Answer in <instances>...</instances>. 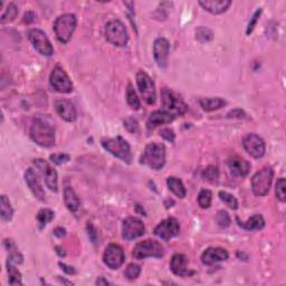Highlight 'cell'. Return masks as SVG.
<instances>
[{"mask_svg": "<svg viewBox=\"0 0 286 286\" xmlns=\"http://www.w3.org/2000/svg\"><path fill=\"white\" fill-rule=\"evenodd\" d=\"M55 249H56L57 255H58V256H60V257H65V256H66V252L64 250V248L61 247V246H56Z\"/></svg>", "mask_w": 286, "mask_h": 286, "instance_id": "f907efd6", "label": "cell"}, {"mask_svg": "<svg viewBox=\"0 0 286 286\" xmlns=\"http://www.w3.org/2000/svg\"><path fill=\"white\" fill-rule=\"evenodd\" d=\"M173 119L174 118L171 114L167 113V112L163 110L154 111V112H152L149 116V119H147V122H146L147 129H154L156 127H159V125L168 124L170 122H172Z\"/></svg>", "mask_w": 286, "mask_h": 286, "instance_id": "603a6c76", "label": "cell"}, {"mask_svg": "<svg viewBox=\"0 0 286 286\" xmlns=\"http://www.w3.org/2000/svg\"><path fill=\"white\" fill-rule=\"evenodd\" d=\"M170 270L172 271L174 275L181 277L194 274V272L188 268V258L183 254L173 255L171 261H170Z\"/></svg>", "mask_w": 286, "mask_h": 286, "instance_id": "44dd1931", "label": "cell"}, {"mask_svg": "<svg viewBox=\"0 0 286 286\" xmlns=\"http://www.w3.org/2000/svg\"><path fill=\"white\" fill-rule=\"evenodd\" d=\"M124 128L127 129L130 133H138L139 130H140L138 120L132 118V116H130V118L124 121Z\"/></svg>", "mask_w": 286, "mask_h": 286, "instance_id": "60d3db41", "label": "cell"}, {"mask_svg": "<svg viewBox=\"0 0 286 286\" xmlns=\"http://www.w3.org/2000/svg\"><path fill=\"white\" fill-rule=\"evenodd\" d=\"M216 221H217L219 227L227 228V227L230 226L231 219H230L229 214H228L226 210H219V212L217 213V216H216Z\"/></svg>", "mask_w": 286, "mask_h": 286, "instance_id": "8d00e7d4", "label": "cell"}, {"mask_svg": "<svg viewBox=\"0 0 286 286\" xmlns=\"http://www.w3.org/2000/svg\"><path fill=\"white\" fill-rule=\"evenodd\" d=\"M245 116V113H244V111H241L240 109H236L234 111H230L229 113H228V118H244Z\"/></svg>", "mask_w": 286, "mask_h": 286, "instance_id": "bcb514c9", "label": "cell"}, {"mask_svg": "<svg viewBox=\"0 0 286 286\" xmlns=\"http://www.w3.org/2000/svg\"><path fill=\"white\" fill-rule=\"evenodd\" d=\"M179 231H180V225H179L177 219L173 217L164 219L154 228V235L165 241L176 237L179 234Z\"/></svg>", "mask_w": 286, "mask_h": 286, "instance_id": "9a60e30c", "label": "cell"}, {"mask_svg": "<svg viewBox=\"0 0 286 286\" xmlns=\"http://www.w3.org/2000/svg\"><path fill=\"white\" fill-rule=\"evenodd\" d=\"M18 15V8L16 7L15 3L10 2L7 6V8L4 9V11L2 12L1 17H0V21L4 24V22L12 21Z\"/></svg>", "mask_w": 286, "mask_h": 286, "instance_id": "1f68e13d", "label": "cell"}, {"mask_svg": "<svg viewBox=\"0 0 286 286\" xmlns=\"http://www.w3.org/2000/svg\"><path fill=\"white\" fill-rule=\"evenodd\" d=\"M101 143L103 147H104L106 151H109L111 154H113L116 158L124 161V162L131 163V147H130L128 141L124 140L122 137L104 138L102 139Z\"/></svg>", "mask_w": 286, "mask_h": 286, "instance_id": "3957f363", "label": "cell"}, {"mask_svg": "<svg viewBox=\"0 0 286 286\" xmlns=\"http://www.w3.org/2000/svg\"><path fill=\"white\" fill-rule=\"evenodd\" d=\"M199 4L205 10L213 15H219V13L225 12L230 7L231 1L229 0H212V1H199Z\"/></svg>", "mask_w": 286, "mask_h": 286, "instance_id": "cb8c5ba5", "label": "cell"}, {"mask_svg": "<svg viewBox=\"0 0 286 286\" xmlns=\"http://www.w3.org/2000/svg\"><path fill=\"white\" fill-rule=\"evenodd\" d=\"M55 110L57 114L61 116L63 120H65L66 122H74L77 118V113H76V109L73 105V103L65 98H61V100L55 101Z\"/></svg>", "mask_w": 286, "mask_h": 286, "instance_id": "d6986e66", "label": "cell"}, {"mask_svg": "<svg viewBox=\"0 0 286 286\" xmlns=\"http://www.w3.org/2000/svg\"><path fill=\"white\" fill-rule=\"evenodd\" d=\"M54 235L58 237V238L65 237L66 236V229L63 227H57V228H55V229H54Z\"/></svg>", "mask_w": 286, "mask_h": 286, "instance_id": "681fc988", "label": "cell"}, {"mask_svg": "<svg viewBox=\"0 0 286 286\" xmlns=\"http://www.w3.org/2000/svg\"><path fill=\"white\" fill-rule=\"evenodd\" d=\"M167 185L169 187V189L177 197H179V198H185L187 191L180 179L176 177H169L167 179Z\"/></svg>", "mask_w": 286, "mask_h": 286, "instance_id": "83f0119b", "label": "cell"}, {"mask_svg": "<svg viewBox=\"0 0 286 286\" xmlns=\"http://www.w3.org/2000/svg\"><path fill=\"white\" fill-rule=\"evenodd\" d=\"M60 266L62 267V270H63V271H64L65 273H67V274H70V275L75 274V273H76V271H75V268H74V267L66 265V264L62 263V262L60 263Z\"/></svg>", "mask_w": 286, "mask_h": 286, "instance_id": "7dc6e473", "label": "cell"}, {"mask_svg": "<svg viewBox=\"0 0 286 286\" xmlns=\"http://www.w3.org/2000/svg\"><path fill=\"white\" fill-rule=\"evenodd\" d=\"M161 104L163 107L162 110L171 114L173 118L181 116L188 111V105L183 102L181 96L167 87L161 89Z\"/></svg>", "mask_w": 286, "mask_h": 286, "instance_id": "7a4b0ae2", "label": "cell"}, {"mask_svg": "<svg viewBox=\"0 0 286 286\" xmlns=\"http://www.w3.org/2000/svg\"><path fill=\"white\" fill-rule=\"evenodd\" d=\"M243 146L247 153L254 159H261L266 152L265 142L257 134H247L243 140Z\"/></svg>", "mask_w": 286, "mask_h": 286, "instance_id": "7c38bea8", "label": "cell"}, {"mask_svg": "<svg viewBox=\"0 0 286 286\" xmlns=\"http://www.w3.org/2000/svg\"><path fill=\"white\" fill-rule=\"evenodd\" d=\"M276 198L282 203H285V179L280 178L276 182V189H275Z\"/></svg>", "mask_w": 286, "mask_h": 286, "instance_id": "ab89813d", "label": "cell"}, {"mask_svg": "<svg viewBox=\"0 0 286 286\" xmlns=\"http://www.w3.org/2000/svg\"><path fill=\"white\" fill-rule=\"evenodd\" d=\"M212 198H213V194L212 191L208 189H203L198 195V204L201 208L207 209L210 207L212 205Z\"/></svg>", "mask_w": 286, "mask_h": 286, "instance_id": "e575fe53", "label": "cell"}, {"mask_svg": "<svg viewBox=\"0 0 286 286\" xmlns=\"http://www.w3.org/2000/svg\"><path fill=\"white\" fill-rule=\"evenodd\" d=\"M236 219H237V222H238V225L240 227H243L246 230H250V231L259 230L265 226V220H264L262 214H253V216L250 217L247 221H240L238 218H236Z\"/></svg>", "mask_w": 286, "mask_h": 286, "instance_id": "484cf974", "label": "cell"}, {"mask_svg": "<svg viewBox=\"0 0 286 286\" xmlns=\"http://www.w3.org/2000/svg\"><path fill=\"white\" fill-rule=\"evenodd\" d=\"M227 164L228 167H229L230 171L232 174H235L236 177H246L250 171V168H252V165L248 162L247 160H245L243 158H240V156H231L227 160Z\"/></svg>", "mask_w": 286, "mask_h": 286, "instance_id": "7402d4cb", "label": "cell"}, {"mask_svg": "<svg viewBox=\"0 0 286 286\" xmlns=\"http://www.w3.org/2000/svg\"><path fill=\"white\" fill-rule=\"evenodd\" d=\"M16 264L7 262V270H8V282L10 285H21V274L20 272L16 268Z\"/></svg>", "mask_w": 286, "mask_h": 286, "instance_id": "f1b7e54d", "label": "cell"}, {"mask_svg": "<svg viewBox=\"0 0 286 286\" xmlns=\"http://www.w3.org/2000/svg\"><path fill=\"white\" fill-rule=\"evenodd\" d=\"M170 51L169 42L163 37H159L154 40L153 44V56L154 60L161 69H164L168 63V56Z\"/></svg>", "mask_w": 286, "mask_h": 286, "instance_id": "e0dca14e", "label": "cell"}, {"mask_svg": "<svg viewBox=\"0 0 286 286\" xmlns=\"http://www.w3.org/2000/svg\"><path fill=\"white\" fill-rule=\"evenodd\" d=\"M200 106L203 107L205 111L212 112L214 110L221 109L222 106L226 105V101L220 97H206L201 98L199 101Z\"/></svg>", "mask_w": 286, "mask_h": 286, "instance_id": "4316f807", "label": "cell"}, {"mask_svg": "<svg viewBox=\"0 0 286 286\" xmlns=\"http://www.w3.org/2000/svg\"><path fill=\"white\" fill-rule=\"evenodd\" d=\"M141 163L149 165L151 169L160 170L165 163V146L162 143L152 142L145 146L141 158Z\"/></svg>", "mask_w": 286, "mask_h": 286, "instance_id": "277c9868", "label": "cell"}, {"mask_svg": "<svg viewBox=\"0 0 286 286\" xmlns=\"http://www.w3.org/2000/svg\"><path fill=\"white\" fill-rule=\"evenodd\" d=\"M34 164L39 170V172L42 173L44 181L46 183L47 188H49V190L56 192L58 190V177L56 170L47 161L43 159H35Z\"/></svg>", "mask_w": 286, "mask_h": 286, "instance_id": "5bb4252c", "label": "cell"}, {"mask_svg": "<svg viewBox=\"0 0 286 286\" xmlns=\"http://www.w3.org/2000/svg\"><path fill=\"white\" fill-rule=\"evenodd\" d=\"M49 159H51L55 164L60 165V164L67 162V161L70 160V154H67V153H55V154H51V156H49Z\"/></svg>", "mask_w": 286, "mask_h": 286, "instance_id": "b9f144b4", "label": "cell"}, {"mask_svg": "<svg viewBox=\"0 0 286 286\" xmlns=\"http://www.w3.org/2000/svg\"><path fill=\"white\" fill-rule=\"evenodd\" d=\"M273 169L271 167H265L255 174L252 178V190L256 196L263 197L270 192L272 181H273Z\"/></svg>", "mask_w": 286, "mask_h": 286, "instance_id": "ba28073f", "label": "cell"}, {"mask_svg": "<svg viewBox=\"0 0 286 286\" xmlns=\"http://www.w3.org/2000/svg\"><path fill=\"white\" fill-rule=\"evenodd\" d=\"M219 198H220L222 203L228 206L229 208L234 210L238 208V201H237L234 196L228 194L227 191H219Z\"/></svg>", "mask_w": 286, "mask_h": 286, "instance_id": "d590c367", "label": "cell"}, {"mask_svg": "<svg viewBox=\"0 0 286 286\" xmlns=\"http://www.w3.org/2000/svg\"><path fill=\"white\" fill-rule=\"evenodd\" d=\"M35 13L33 11H27L24 16V21L27 22V24H30V22L35 21Z\"/></svg>", "mask_w": 286, "mask_h": 286, "instance_id": "c3c4849f", "label": "cell"}, {"mask_svg": "<svg viewBox=\"0 0 286 286\" xmlns=\"http://www.w3.org/2000/svg\"><path fill=\"white\" fill-rule=\"evenodd\" d=\"M164 255V248L161 243L153 239L140 241L134 246L132 256L136 259H144L146 257L160 258Z\"/></svg>", "mask_w": 286, "mask_h": 286, "instance_id": "52a82bcc", "label": "cell"}, {"mask_svg": "<svg viewBox=\"0 0 286 286\" xmlns=\"http://www.w3.org/2000/svg\"><path fill=\"white\" fill-rule=\"evenodd\" d=\"M228 257H229V254L225 248L209 247L201 255V262L205 265H214L218 262L226 261Z\"/></svg>", "mask_w": 286, "mask_h": 286, "instance_id": "ffe728a7", "label": "cell"}, {"mask_svg": "<svg viewBox=\"0 0 286 286\" xmlns=\"http://www.w3.org/2000/svg\"><path fill=\"white\" fill-rule=\"evenodd\" d=\"M64 203L67 209H69L71 213H73L75 214L78 213V210L80 208V201L73 188L70 186L65 187L64 189Z\"/></svg>", "mask_w": 286, "mask_h": 286, "instance_id": "d4e9b609", "label": "cell"}, {"mask_svg": "<svg viewBox=\"0 0 286 286\" xmlns=\"http://www.w3.org/2000/svg\"><path fill=\"white\" fill-rule=\"evenodd\" d=\"M160 136L169 142H173L174 138H176V134H174L171 129H162L160 131Z\"/></svg>", "mask_w": 286, "mask_h": 286, "instance_id": "ee69618b", "label": "cell"}, {"mask_svg": "<svg viewBox=\"0 0 286 286\" xmlns=\"http://www.w3.org/2000/svg\"><path fill=\"white\" fill-rule=\"evenodd\" d=\"M204 177L210 182H213V183L217 182L219 178L218 168L214 167V165H209V167H207V169L204 171Z\"/></svg>", "mask_w": 286, "mask_h": 286, "instance_id": "f35d334b", "label": "cell"}, {"mask_svg": "<svg viewBox=\"0 0 286 286\" xmlns=\"http://www.w3.org/2000/svg\"><path fill=\"white\" fill-rule=\"evenodd\" d=\"M145 227L141 219L137 217H128L122 223V237L127 240L137 239L144 235Z\"/></svg>", "mask_w": 286, "mask_h": 286, "instance_id": "4fadbf2b", "label": "cell"}, {"mask_svg": "<svg viewBox=\"0 0 286 286\" xmlns=\"http://www.w3.org/2000/svg\"><path fill=\"white\" fill-rule=\"evenodd\" d=\"M13 209L10 205V201L6 196H1V218L4 221H9L12 218Z\"/></svg>", "mask_w": 286, "mask_h": 286, "instance_id": "4dcf8cb0", "label": "cell"}, {"mask_svg": "<svg viewBox=\"0 0 286 286\" xmlns=\"http://www.w3.org/2000/svg\"><path fill=\"white\" fill-rule=\"evenodd\" d=\"M87 231H88V237H89V239L92 240V243L96 244L97 234H96L95 228H94V226L92 225L91 222H88V225H87Z\"/></svg>", "mask_w": 286, "mask_h": 286, "instance_id": "f6af8a7d", "label": "cell"}, {"mask_svg": "<svg viewBox=\"0 0 286 286\" xmlns=\"http://www.w3.org/2000/svg\"><path fill=\"white\" fill-rule=\"evenodd\" d=\"M127 101L128 104L131 106L133 110L140 109V100L138 98L137 93L134 91V88L131 84H129L127 88Z\"/></svg>", "mask_w": 286, "mask_h": 286, "instance_id": "d6a6232c", "label": "cell"}, {"mask_svg": "<svg viewBox=\"0 0 286 286\" xmlns=\"http://www.w3.org/2000/svg\"><path fill=\"white\" fill-rule=\"evenodd\" d=\"M111 284L109 281H106L104 277H98L96 280V285H109Z\"/></svg>", "mask_w": 286, "mask_h": 286, "instance_id": "816d5d0a", "label": "cell"}, {"mask_svg": "<svg viewBox=\"0 0 286 286\" xmlns=\"http://www.w3.org/2000/svg\"><path fill=\"white\" fill-rule=\"evenodd\" d=\"M141 273V267L138 265V264H130V265L127 267V270H125L124 273V276L127 277L128 280L132 281V280H136L139 277Z\"/></svg>", "mask_w": 286, "mask_h": 286, "instance_id": "74e56055", "label": "cell"}, {"mask_svg": "<svg viewBox=\"0 0 286 286\" xmlns=\"http://www.w3.org/2000/svg\"><path fill=\"white\" fill-rule=\"evenodd\" d=\"M25 180L30 191L33 192V195L37 199L43 201L45 199V191L42 187V183H40L39 176L33 168H28L26 170Z\"/></svg>", "mask_w": 286, "mask_h": 286, "instance_id": "ac0fdd59", "label": "cell"}, {"mask_svg": "<svg viewBox=\"0 0 286 286\" xmlns=\"http://www.w3.org/2000/svg\"><path fill=\"white\" fill-rule=\"evenodd\" d=\"M76 24H77V19L74 13H64L57 17L54 22V31L57 39L63 44L69 43L74 34Z\"/></svg>", "mask_w": 286, "mask_h": 286, "instance_id": "5b68a950", "label": "cell"}, {"mask_svg": "<svg viewBox=\"0 0 286 286\" xmlns=\"http://www.w3.org/2000/svg\"><path fill=\"white\" fill-rule=\"evenodd\" d=\"M54 217H55V214H54L53 210L48 208L40 209L37 214V216H36V219H37L40 229L46 226L48 222H51L54 219Z\"/></svg>", "mask_w": 286, "mask_h": 286, "instance_id": "f546056e", "label": "cell"}, {"mask_svg": "<svg viewBox=\"0 0 286 286\" xmlns=\"http://www.w3.org/2000/svg\"><path fill=\"white\" fill-rule=\"evenodd\" d=\"M124 252L120 245L110 244L105 248L104 255H103V261L105 265L110 267L111 270H118L124 263Z\"/></svg>", "mask_w": 286, "mask_h": 286, "instance_id": "2e32d148", "label": "cell"}, {"mask_svg": "<svg viewBox=\"0 0 286 286\" xmlns=\"http://www.w3.org/2000/svg\"><path fill=\"white\" fill-rule=\"evenodd\" d=\"M28 38L31 45L39 54L44 56H52L54 54L52 43L49 42L47 35L42 29H30L28 31Z\"/></svg>", "mask_w": 286, "mask_h": 286, "instance_id": "8fae6325", "label": "cell"}, {"mask_svg": "<svg viewBox=\"0 0 286 286\" xmlns=\"http://www.w3.org/2000/svg\"><path fill=\"white\" fill-rule=\"evenodd\" d=\"M30 138L43 147H51L55 144V128L52 120L46 115L36 116L30 127Z\"/></svg>", "mask_w": 286, "mask_h": 286, "instance_id": "6da1fadb", "label": "cell"}, {"mask_svg": "<svg viewBox=\"0 0 286 286\" xmlns=\"http://www.w3.org/2000/svg\"><path fill=\"white\" fill-rule=\"evenodd\" d=\"M49 83L58 93H71L74 88L69 75L60 65L54 67L51 77H49Z\"/></svg>", "mask_w": 286, "mask_h": 286, "instance_id": "9c48e42d", "label": "cell"}, {"mask_svg": "<svg viewBox=\"0 0 286 286\" xmlns=\"http://www.w3.org/2000/svg\"><path fill=\"white\" fill-rule=\"evenodd\" d=\"M105 38L110 44L118 47H123L128 44L129 36L124 24L119 19L111 20L105 26Z\"/></svg>", "mask_w": 286, "mask_h": 286, "instance_id": "8992f818", "label": "cell"}, {"mask_svg": "<svg viewBox=\"0 0 286 286\" xmlns=\"http://www.w3.org/2000/svg\"><path fill=\"white\" fill-rule=\"evenodd\" d=\"M214 34L207 27H198L196 29V39L199 40L200 43H207L213 39Z\"/></svg>", "mask_w": 286, "mask_h": 286, "instance_id": "836d02e7", "label": "cell"}, {"mask_svg": "<svg viewBox=\"0 0 286 286\" xmlns=\"http://www.w3.org/2000/svg\"><path fill=\"white\" fill-rule=\"evenodd\" d=\"M261 13H262V9H261V8L257 9V10L255 11V13L253 15V17L250 18V21H249V24H248L247 30H246V34L249 35L250 33H252L253 29H254V27H255V25H256V22L258 21V18H259V16H261Z\"/></svg>", "mask_w": 286, "mask_h": 286, "instance_id": "7bdbcfd3", "label": "cell"}, {"mask_svg": "<svg viewBox=\"0 0 286 286\" xmlns=\"http://www.w3.org/2000/svg\"><path fill=\"white\" fill-rule=\"evenodd\" d=\"M137 84L138 87L140 89V93L145 101L146 104L152 105L154 104L156 94H155V86L152 78L147 75L145 72L140 71L137 74Z\"/></svg>", "mask_w": 286, "mask_h": 286, "instance_id": "30bf717a", "label": "cell"}]
</instances>
